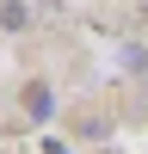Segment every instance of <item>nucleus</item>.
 <instances>
[{"label":"nucleus","mask_w":148,"mask_h":154,"mask_svg":"<svg viewBox=\"0 0 148 154\" xmlns=\"http://www.w3.org/2000/svg\"><path fill=\"white\" fill-rule=\"evenodd\" d=\"M25 19H31L25 0H0V25H6V31H25Z\"/></svg>","instance_id":"1"},{"label":"nucleus","mask_w":148,"mask_h":154,"mask_svg":"<svg viewBox=\"0 0 148 154\" xmlns=\"http://www.w3.org/2000/svg\"><path fill=\"white\" fill-rule=\"evenodd\" d=\"M25 105H31V117H43V111H49V93H43V86H31V93H25Z\"/></svg>","instance_id":"2"}]
</instances>
